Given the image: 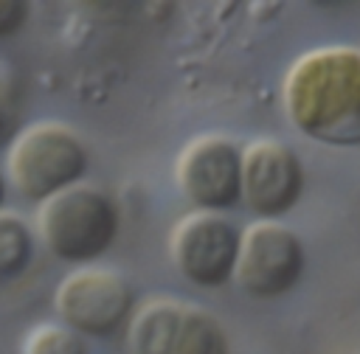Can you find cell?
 <instances>
[{
	"label": "cell",
	"mask_w": 360,
	"mask_h": 354,
	"mask_svg": "<svg viewBox=\"0 0 360 354\" xmlns=\"http://www.w3.org/2000/svg\"><path fill=\"white\" fill-rule=\"evenodd\" d=\"M281 101L304 138L338 149L360 146V51L326 45L301 53L284 76Z\"/></svg>",
	"instance_id": "obj_1"
},
{
	"label": "cell",
	"mask_w": 360,
	"mask_h": 354,
	"mask_svg": "<svg viewBox=\"0 0 360 354\" xmlns=\"http://www.w3.org/2000/svg\"><path fill=\"white\" fill-rule=\"evenodd\" d=\"M34 228L53 258L84 267L115 244L121 216L107 191L76 183L37 205Z\"/></svg>",
	"instance_id": "obj_2"
},
{
	"label": "cell",
	"mask_w": 360,
	"mask_h": 354,
	"mask_svg": "<svg viewBox=\"0 0 360 354\" xmlns=\"http://www.w3.org/2000/svg\"><path fill=\"white\" fill-rule=\"evenodd\" d=\"M87 166L90 155L84 140L62 121H34L22 126L6 152V180L20 197L37 205L82 183Z\"/></svg>",
	"instance_id": "obj_3"
},
{
	"label": "cell",
	"mask_w": 360,
	"mask_h": 354,
	"mask_svg": "<svg viewBox=\"0 0 360 354\" xmlns=\"http://www.w3.org/2000/svg\"><path fill=\"white\" fill-rule=\"evenodd\" d=\"M132 354H228L222 323L183 298H152L129 320Z\"/></svg>",
	"instance_id": "obj_4"
},
{
	"label": "cell",
	"mask_w": 360,
	"mask_h": 354,
	"mask_svg": "<svg viewBox=\"0 0 360 354\" xmlns=\"http://www.w3.org/2000/svg\"><path fill=\"white\" fill-rule=\"evenodd\" d=\"M53 309L59 323L82 337H107L132 320L135 289L124 273L104 264H84L59 281Z\"/></svg>",
	"instance_id": "obj_5"
},
{
	"label": "cell",
	"mask_w": 360,
	"mask_h": 354,
	"mask_svg": "<svg viewBox=\"0 0 360 354\" xmlns=\"http://www.w3.org/2000/svg\"><path fill=\"white\" fill-rule=\"evenodd\" d=\"M242 230L222 214L191 211L169 233L174 270L200 289H219L233 281Z\"/></svg>",
	"instance_id": "obj_6"
},
{
	"label": "cell",
	"mask_w": 360,
	"mask_h": 354,
	"mask_svg": "<svg viewBox=\"0 0 360 354\" xmlns=\"http://www.w3.org/2000/svg\"><path fill=\"white\" fill-rule=\"evenodd\" d=\"M304 267V242L281 219H256L242 230L233 281L250 298L270 301L290 292L301 281Z\"/></svg>",
	"instance_id": "obj_7"
},
{
	"label": "cell",
	"mask_w": 360,
	"mask_h": 354,
	"mask_svg": "<svg viewBox=\"0 0 360 354\" xmlns=\"http://www.w3.org/2000/svg\"><path fill=\"white\" fill-rule=\"evenodd\" d=\"M174 183L194 211L222 214L242 202V146L219 132L191 138L174 160Z\"/></svg>",
	"instance_id": "obj_8"
},
{
	"label": "cell",
	"mask_w": 360,
	"mask_h": 354,
	"mask_svg": "<svg viewBox=\"0 0 360 354\" xmlns=\"http://www.w3.org/2000/svg\"><path fill=\"white\" fill-rule=\"evenodd\" d=\"M304 194V163L292 146L259 138L242 146V202L259 219H281Z\"/></svg>",
	"instance_id": "obj_9"
},
{
	"label": "cell",
	"mask_w": 360,
	"mask_h": 354,
	"mask_svg": "<svg viewBox=\"0 0 360 354\" xmlns=\"http://www.w3.org/2000/svg\"><path fill=\"white\" fill-rule=\"evenodd\" d=\"M34 256V233L14 211H0V275L11 281L22 275Z\"/></svg>",
	"instance_id": "obj_10"
},
{
	"label": "cell",
	"mask_w": 360,
	"mask_h": 354,
	"mask_svg": "<svg viewBox=\"0 0 360 354\" xmlns=\"http://www.w3.org/2000/svg\"><path fill=\"white\" fill-rule=\"evenodd\" d=\"M20 354H87L84 337L65 323H37L20 343Z\"/></svg>",
	"instance_id": "obj_11"
},
{
	"label": "cell",
	"mask_w": 360,
	"mask_h": 354,
	"mask_svg": "<svg viewBox=\"0 0 360 354\" xmlns=\"http://www.w3.org/2000/svg\"><path fill=\"white\" fill-rule=\"evenodd\" d=\"M28 20V3L0 0V37H14Z\"/></svg>",
	"instance_id": "obj_12"
},
{
	"label": "cell",
	"mask_w": 360,
	"mask_h": 354,
	"mask_svg": "<svg viewBox=\"0 0 360 354\" xmlns=\"http://www.w3.org/2000/svg\"><path fill=\"white\" fill-rule=\"evenodd\" d=\"M8 132H11V115H8L6 104L0 101V143L8 140ZM8 143H11V140H8Z\"/></svg>",
	"instance_id": "obj_13"
},
{
	"label": "cell",
	"mask_w": 360,
	"mask_h": 354,
	"mask_svg": "<svg viewBox=\"0 0 360 354\" xmlns=\"http://www.w3.org/2000/svg\"><path fill=\"white\" fill-rule=\"evenodd\" d=\"M6 188H8V180H6V174L0 171V211H3V205H6Z\"/></svg>",
	"instance_id": "obj_14"
},
{
	"label": "cell",
	"mask_w": 360,
	"mask_h": 354,
	"mask_svg": "<svg viewBox=\"0 0 360 354\" xmlns=\"http://www.w3.org/2000/svg\"><path fill=\"white\" fill-rule=\"evenodd\" d=\"M0 284H3V275H0Z\"/></svg>",
	"instance_id": "obj_15"
}]
</instances>
